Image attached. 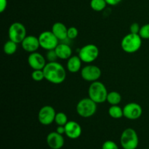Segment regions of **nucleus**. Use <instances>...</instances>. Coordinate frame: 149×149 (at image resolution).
I'll return each instance as SVG.
<instances>
[{"instance_id": "nucleus-8", "label": "nucleus", "mask_w": 149, "mask_h": 149, "mask_svg": "<svg viewBox=\"0 0 149 149\" xmlns=\"http://www.w3.org/2000/svg\"><path fill=\"white\" fill-rule=\"evenodd\" d=\"M38 38H39L40 47L46 50L55 49L59 44L58 43L59 40L52 33V31H45L42 32Z\"/></svg>"}, {"instance_id": "nucleus-19", "label": "nucleus", "mask_w": 149, "mask_h": 149, "mask_svg": "<svg viewBox=\"0 0 149 149\" xmlns=\"http://www.w3.org/2000/svg\"><path fill=\"white\" fill-rule=\"evenodd\" d=\"M106 101L111 105V106H115L119 105L122 101V95L116 91H111L108 93L107 99Z\"/></svg>"}, {"instance_id": "nucleus-13", "label": "nucleus", "mask_w": 149, "mask_h": 149, "mask_svg": "<svg viewBox=\"0 0 149 149\" xmlns=\"http://www.w3.org/2000/svg\"><path fill=\"white\" fill-rule=\"evenodd\" d=\"M47 143L51 149H61L65 144V139L63 135H61L56 131L51 132L47 136Z\"/></svg>"}, {"instance_id": "nucleus-31", "label": "nucleus", "mask_w": 149, "mask_h": 149, "mask_svg": "<svg viewBox=\"0 0 149 149\" xmlns=\"http://www.w3.org/2000/svg\"><path fill=\"white\" fill-rule=\"evenodd\" d=\"M122 1V0H106L108 5H110V6L117 5V4H119Z\"/></svg>"}, {"instance_id": "nucleus-27", "label": "nucleus", "mask_w": 149, "mask_h": 149, "mask_svg": "<svg viewBox=\"0 0 149 149\" xmlns=\"http://www.w3.org/2000/svg\"><path fill=\"white\" fill-rule=\"evenodd\" d=\"M79 31L78 29L76 27L71 26V27L68 28V39H74L78 36Z\"/></svg>"}, {"instance_id": "nucleus-22", "label": "nucleus", "mask_w": 149, "mask_h": 149, "mask_svg": "<svg viewBox=\"0 0 149 149\" xmlns=\"http://www.w3.org/2000/svg\"><path fill=\"white\" fill-rule=\"evenodd\" d=\"M106 0H91L90 1V7L92 10L95 12H101L107 6Z\"/></svg>"}, {"instance_id": "nucleus-3", "label": "nucleus", "mask_w": 149, "mask_h": 149, "mask_svg": "<svg viewBox=\"0 0 149 149\" xmlns=\"http://www.w3.org/2000/svg\"><path fill=\"white\" fill-rule=\"evenodd\" d=\"M142 45V38L139 34L130 33L122 39L121 47L125 52L129 54L138 52Z\"/></svg>"}, {"instance_id": "nucleus-14", "label": "nucleus", "mask_w": 149, "mask_h": 149, "mask_svg": "<svg viewBox=\"0 0 149 149\" xmlns=\"http://www.w3.org/2000/svg\"><path fill=\"white\" fill-rule=\"evenodd\" d=\"M65 135L68 138L72 140L77 139L79 138L82 132L81 127L77 122L74 121H68L65 125Z\"/></svg>"}, {"instance_id": "nucleus-29", "label": "nucleus", "mask_w": 149, "mask_h": 149, "mask_svg": "<svg viewBox=\"0 0 149 149\" xmlns=\"http://www.w3.org/2000/svg\"><path fill=\"white\" fill-rule=\"evenodd\" d=\"M141 27L140 25L138 23H133L131 24L130 28V33H135V34H139L140 30H141Z\"/></svg>"}, {"instance_id": "nucleus-32", "label": "nucleus", "mask_w": 149, "mask_h": 149, "mask_svg": "<svg viewBox=\"0 0 149 149\" xmlns=\"http://www.w3.org/2000/svg\"><path fill=\"white\" fill-rule=\"evenodd\" d=\"M56 132H58L59 134H61V135L65 134V126H58V127L56 128Z\"/></svg>"}, {"instance_id": "nucleus-18", "label": "nucleus", "mask_w": 149, "mask_h": 149, "mask_svg": "<svg viewBox=\"0 0 149 149\" xmlns=\"http://www.w3.org/2000/svg\"><path fill=\"white\" fill-rule=\"evenodd\" d=\"M81 63L82 61L79 55H72L67 60V70L71 73H77L81 70Z\"/></svg>"}, {"instance_id": "nucleus-2", "label": "nucleus", "mask_w": 149, "mask_h": 149, "mask_svg": "<svg viewBox=\"0 0 149 149\" xmlns=\"http://www.w3.org/2000/svg\"><path fill=\"white\" fill-rule=\"evenodd\" d=\"M108 93H109L105 84L99 81L92 82L88 89L89 97L97 104L106 101Z\"/></svg>"}, {"instance_id": "nucleus-7", "label": "nucleus", "mask_w": 149, "mask_h": 149, "mask_svg": "<svg viewBox=\"0 0 149 149\" xmlns=\"http://www.w3.org/2000/svg\"><path fill=\"white\" fill-rule=\"evenodd\" d=\"M26 36V29L23 23L14 22L9 27L8 36L10 40L17 44L21 43Z\"/></svg>"}, {"instance_id": "nucleus-11", "label": "nucleus", "mask_w": 149, "mask_h": 149, "mask_svg": "<svg viewBox=\"0 0 149 149\" xmlns=\"http://www.w3.org/2000/svg\"><path fill=\"white\" fill-rule=\"evenodd\" d=\"M124 117L130 120L139 119L143 113V109L138 103H129L123 108Z\"/></svg>"}, {"instance_id": "nucleus-21", "label": "nucleus", "mask_w": 149, "mask_h": 149, "mask_svg": "<svg viewBox=\"0 0 149 149\" xmlns=\"http://www.w3.org/2000/svg\"><path fill=\"white\" fill-rule=\"evenodd\" d=\"M17 49V43L13 42L12 40H8L5 44L4 45V47H3V50L4 52L7 55H13L16 52Z\"/></svg>"}, {"instance_id": "nucleus-1", "label": "nucleus", "mask_w": 149, "mask_h": 149, "mask_svg": "<svg viewBox=\"0 0 149 149\" xmlns=\"http://www.w3.org/2000/svg\"><path fill=\"white\" fill-rule=\"evenodd\" d=\"M43 71L45 79L52 84H62L66 78L65 68L57 61L47 63Z\"/></svg>"}, {"instance_id": "nucleus-5", "label": "nucleus", "mask_w": 149, "mask_h": 149, "mask_svg": "<svg viewBox=\"0 0 149 149\" xmlns=\"http://www.w3.org/2000/svg\"><path fill=\"white\" fill-rule=\"evenodd\" d=\"M120 144L123 149H136L139 144V138L136 131L132 128H127L120 137Z\"/></svg>"}, {"instance_id": "nucleus-9", "label": "nucleus", "mask_w": 149, "mask_h": 149, "mask_svg": "<svg viewBox=\"0 0 149 149\" xmlns=\"http://www.w3.org/2000/svg\"><path fill=\"white\" fill-rule=\"evenodd\" d=\"M101 70L98 66L95 65H87L81 70V77L84 81L94 82L98 81L101 77Z\"/></svg>"}, {"instance_id": "nucleus-6", "label": "nucleus", "mask_w": 149, "mask_h": 149, "mask_svg": "<svg viewBox=\"0 0 149 149\" xmlns=\"http://www.w3.org/2000/svg\"><path fill=\"white\" fill-rule=\"evenodd\" d=\"M99 49L93 44H88L83 46L79 51L78 55L81 61L86 63H93L98 58Z\"/></svg>"}, {"instance_id": "nucleus-26", "label": "nucleus", "mask_w": 149, "mask_h": 149, "mask_svg": "<svg viewBox=\"0 0 149 149\" xmlns=\"http://www.w3.org/2000/svg\"><path fill=\"white\" fill-rule=\"evenodd\" d=\"M139 35L142 39H149V23L141 26Z\"/></svg>"}, {"instance_id": "nucleus-28", "label": "nucleus", "mask_w": 149, "mask_h": 149, "mask_svg": "<svg viewBox=\"0 0 149 149\" xmlns=\"http://www.w3.org/2000/svg\"><path fill=\"white\" fill-rule=\"evenodd\" d=\"M102 149H119V147L114 141H106L102 145Z\"/></svg>"}, {"instance_id": "nucleus-25", "label": "nucleus", "mask_w": 149, "mask_h": 149, "mask_svg": "<svg viewBox=\"0 0 149 149\" xmlns=\"http://www.w3.org/2000/svg\"><path fill=\"white\" fill-rule=\"evenodd\" d=\"M45 58L48 62H55L57 59H58V57L55 49H50V50H47Z\"/></svg>"}, {"instance_id": "nucleus-23", "label": "nucleus", "mask_w": 149, "mask_h": 149, "mask_svg": "<svg viewBox=\"0 0 149 149\" xmlns=\"http://www.w3.org/2000/svg\"><path fill=\"white\" fill-rule=\"evenodd\" d=\"M68 122V116L63 112L56 113L55 118V122L58 126H65Z\"/></svg>"}, {"instance_id": "nucleus-10", "label": "nucleus", "mask_w": 149, "mask_h": 149, "mask_svg": "<svg viewBox=\"0 0 149 149\" xmlns=\"http://www.w3.org/2000/svg\"><path fill=\"white\" fill-rule=\"evenodd\" d=\"M55 115L56 112L52 106H45L38 113V120L42 125H49L55 122Z\"/></svg>"}, {"instance_id": "nucleus-4", "label": "nucleus", "mask_w": 149, "mask_h": 149, "mask_svg": "<svg viewBox=\"0 0 149 149\" xmlns=\"http://www.w3.org/2000/svg\"><path fill=\"white\" fill-rule=\"evenodd\" d=\"M97 103L90 97H84L78 102L76 107L77 113L82 118H90L97 111Z\"/></svg>"}, {"instance_id": "nucleus-30", "label": "nucleus", "mask_w": 149, "mask_h": 149, "mask_svg": "<svg viewBox=\"0 0 149 149\" xmlns=\"http://www.w3.org/2000/svg\"><path fill=\"white\" fill-rule=\"evenodd\" d=\"M7 0H0V13H3L7 9Z\"/></svg>"}, {"instance_id": "nucleus-16", "label": "nucleus", "mask_w": 149, "mask_h": 149, "mask_svg": "<svg viewBox=\"0 0 149 149\" xmlns=\"http://www.w3.org/2000/svg\"><path fill=\"white\" fill-rule=\"evenodd\" d=\"M52 31L58 40L68 39V28L61 22H56L52 25Z\"/></svg>"}, {"instance_id": "nucleus-20", "label": "nucleus", "mask_w": 149, "mask_h": 149, "mask_svg": "<svg viewBox=\"0 0 149 149\" xmlns=\"http://www.w3.org/2000/svg\"><path fill=\"white\" fill-rule=\"evenodd\" d=\"M109 115L111 118L115 119H121L124 116L123 109L120 107L119 105H115V106H111L109 109Z\"/></svg>"}, {"instance_id": "nucleus-17", "label": "nucleus", "mask_w": 149, "mask_h": 149, "mask_svg": "<svg viewBox=\"0 0 149 149\" xmlns=\"http://www.w3.org/2000/svg\"><path fill=\"white\" fill-rule=\"evenodd\" d=\"M55 50L58 55V59L68 60L72 56V49L70 47L69 45L66 44H58V46L55 47Z\"/></svg>"}, {"instance_id": "nucleus-24", "label": "nucleus", "mask_w": 149, "mask_h": 149, "mask_svg": "<svg viewBox=\"0 0 149 149\" xmlns=\"http://www.w3.org/2000/svg\"><path fill=\"white\" fill-rule=\"evenodd\" d=\"M31 78L35 81H42L45 79L43 70H33L31 73Z\"/></svg>"}, {"instance_id": "nucleus-12", "label": "nucleus", "mask_w": 149, "mask_h": 149, "mask_svg": "<svg viewBox=\"0 0 149 149\" xmlns=\"http://www.w3.org/2000/svg\"><path fill=\"white\" fill-rule=\"evenodd\" d=\"M28 63L33 70H43L47 64V60L42 54L32 52L28 57Z\"/></svg>"}, {"instance_id": "nucleus-15", "label": "nucleus", "mask_w": 149, "mask_h": 149, "mask_svg": "<svg viewBox=\"0 0 149 149\" xmlns=\"http://www.w3.org/2000/svg\"><path fill=\"white\" fill-rule=\"evenodd\" d=\"M20 44L23 49L29 53L36 52V50L40 47L39 38L32 35L26 36Z\"/></svg>"}]
</instances>
